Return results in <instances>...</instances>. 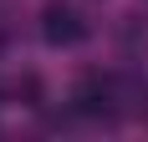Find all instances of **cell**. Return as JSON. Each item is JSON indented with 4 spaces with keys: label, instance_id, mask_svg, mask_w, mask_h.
<instances>
[{
    "label": "cell",
    "instance_id": "cell-1",
    "mask_svg": "<svg viewBox=\"0 0 148 142\" xmlns=\"http://www.w3.org/2000/svg\"><path fill=\"white\" fill-rule=\"evenodd\" d=\"M41 36L51 46H77L87 36V26H82V15H77L72 5H46L41 10Z\"/></svg>",
    "mask_w": 148,
    "mask_h": 142
}]
</instances>
